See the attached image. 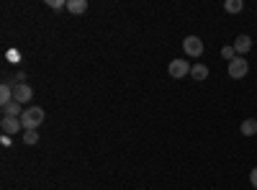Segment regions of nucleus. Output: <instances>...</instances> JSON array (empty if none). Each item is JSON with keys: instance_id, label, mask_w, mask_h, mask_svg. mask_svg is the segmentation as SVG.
<instances>
[{"instance_id": "obj_6", "label": "nucleus", "mask_w": 257, "mask_h": 190, "mask_svg": "<svg viewBox=\"0 0 257 190\" xmlns=\"http://www.w3.org/2000/svg\"><path fill=\"white\" fill-rule=\"evenodd\" d=\"M31 98H34V90H31V85H26V82H18V85L13 88V100L16 103H31Z\"/></svg>"}, {"instance_id": "obj_17", "label": "nucleus", "mask_w": 257, "mask_h": 190, "mask_svg": "<svg viewBox=\"0 0 257 190\" xmlns=\"http://www.w3.org/2000/svg\"><path fill=\"white\" fill-rule=\"evenodd\" d=\"M47 6H49V8H57V11H59V8H62L64 3H62V0H47Z\"/></svg>"}, {"instance_id": "obj_8", "label": "nucleus", "mask_w": 257, "mask_h": 190, "mask_svg": "<svg viewBox=\"0 0 257 190\" xmlns=\"http://www.w3.org/2000/svg\"><path fill=\"white\" fill-rule=\"evenodd\" d=\"M0 108H3V116H11V118H21V116H24V105H21V103H6V105H0Z\"/></svg>"}, {"instance_id": "obj_1", "label": "nucleus", "mask_w": 257, "mask_h": 190, "mask_svg": "<svg viewBox=\"0 0 257 190\" xmlns=\"http://www.w3.org/2000/svg\"><path fill=\"white\" fill-rule=\"evenodd\" d=\"M21 123H24V131H39V126L44 123V111L39 105H29L21 116Z\"/></svg>"}, {"instance_id": "obj_5", "label": "nucleus", "mask_w": 257, "mask_h": 190, "mask_svg": "<svg viewBox=\"0 0 257 190\" xmlns=\"http://www.w3.org/2000/svg\"><path fill=\"white\" fill-rule=\"evenodd\" d=\"M0 129H3V136H13V134H21V131H24V123H21V118L3 116V121H0Z\"/></svg>"}, {"instance_id": "obj_4", "label": "nucleus", "mask_w": 257, "mask_h": 190, "mask_svg": "<svg viewBox=\"0 0 257 190\" xmlns=\"http://www.w3.org/2000/svg\"><path fill=\"white\" fill-rule=\"evenodd\" d=\"M183 49H185L188 57H201L206 47H203L201 36H185V39H183Z\"/></svg>"}, {"instance_id": "obj_7", "label": "nucleus", "mask_w": 257, "mask_h": 190, "mask_svg": "<svg viewBox=\"0 0 257 190\" xmlns=\"http://www.w3.org/2000/svg\"><path fill=\"white\" fill-rule=\"evenodd\" d=\"M234 52H237V57H244L249 49H252V39L247 36V34H242V36H237V39H234Z\"/></svg>"}, {"instance_id": "obj_12", "label": "nucleus", "mask_w": 257, "mask_h": 190, "mask_svg": "<svg viewBox=\"0 0 257 190\" xmlns=\"http://www.w3.org/2000/svg\"><path fill=\"white\" fill-rule=\"evenodd\" d=\"M239 131H242L244 136H254V134H257V121H254V118H247V121H242Z\"/></svg>"}, {"instance_id": "obj_15", "label": "nucleus", "mask_w": 257, "mask_h": 190, "mask_svg": "<svg viewBox=\"0 0 257 190\" xmlns=\"http://www.w3.org/2000/svg\"><path fill=\"white\" fill-rule=\"evenodd\" d=\"M221 57H224V59H229V62H231V59H234V57H237V52H234V47H221Z\"/></svg>"}, {"instance_id": "obj_3", "label": "nucleus", "mask_w": 257, "mask_h": 190, "mask_svg": "<svg viewBox=\"0 0 257 190\" xmlns=\"http://www.w3.org/2000/svg\"><path fill=\"white\" fill-rule=\"evenodd\" d=\"M190 62H185V59H173L170 62V67H167V72H170V77H175V80H183V77H188L190 75Z\"/></svg>"}, {"instance_id": "obj_16", "label": "nucleus", "mask_w": 257, "mask_h": 190, "mask_svg": "<svg viewBox=\"0 0 257 190\" xmlns=\"http://www.w3.org/2000/svg\"><path fill=\"white\" fill-rule=\"evenodd\" d=\"M249 185H252V187L257 190V167H254V170L249 172Z\"/></svg>"}, {"instance_id": "obj_9", "label": "nucleus", "mask_w": 257, "mask_h": 190, "mask_svg": "<svg viewBox=\"0 0 257 190\" xmlns=\"http://www.w3.org/2000/svg\"><path fill=\"white\" fill-rule=\"evenodd\" d=\"M190 77L196 80V82H203V80L208 77V67L201 65V62H198V65H193V67H190Z\"/></svg>"}, {"instance_id": "obj_2", "label": "nucleus", "mask_w": 257, "mask_h": 190, "mask_svg": "<svg viewBox=\"0 0 257 190\" xmlns=\"http://www.w3.org/2000/svg\"><path fill=\"white\" fill-rule=\"evenodd\" d=\"M247 72H249V62L244 57H234L229 62V77L231 80H242V77H247Z\"/></svg>"}, {"instance_id": "obj_13", "label": "nucleus", "mask_w": 257, "mask_h": 190, "mask_svg": "<svg viewBox=\"0 0 257 190\" xmlns=\"http://www.w3.org/2000/svg\"><path fill=\"white\" fill-rule=\"evenodd\" d=\"M224 11H226V13H242V11H244V3H242V0H226Z\"/></svg>"}, {"instance_id": "obj_11", "label": "nucleus", "mask_w": 257, "mask_h": 190, "mask_svg": "<svg viewBox=\"0 0 257 190\" xmlns=\"http://www.w3.org/2000/svg\"><path fill=\"white\" fill-rule=\"evenodd\" d=\"M6 103H13V85L11 82L0 85V105H6Z\"/></svg>"}, {"instance_id": "obj_10", "label": "nucleus", "mask_w": 257, "mask_h": 190, "mask_svg": "<svg viewBox=\"0 0 257 190\" xmlns=\"http://www.w3.org/2000/svg\"><path fill=\"white\" fill-rule=\"evenodd\" d=\"M67 11L75 13V16L85 13V11H88V0H67Z\"/></svg>"}, {"instance_id": "obj_14", "label": "nucleus", "mask_w": 257, "mask_h": 190, "mask_svg": "<svg viewBox=\"0 0 257 190\" xmlns=\"http://www.w3.org/2000/svg\"><path fill=\"white\" fill-rule=\"evenodd\" d=\"M24 144L36 146L39 144V131H24Z\"/></svg>"}]
</instances>
